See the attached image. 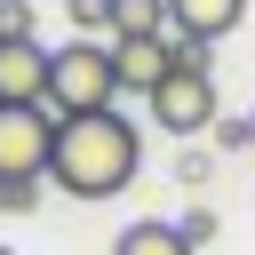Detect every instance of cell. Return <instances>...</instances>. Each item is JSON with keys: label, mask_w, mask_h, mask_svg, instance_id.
<instances>
[{"label": "cell", "mask_w": 255, "mask_h": 255, "mask_svg": "<svg viewBox=\"0 0 255 255\" xmlns=\"http://www.w3.org/2000/svg\"><path fill=\"white\" fill-rule=\"evenodd\" d=\"M247 151H255V112H247Z\"/></svg>", "instance_id": "obj_15"}, {"label": "cell", "mask_w": 255, "mask_h": 255, "mask_svg": "<svg viewBox=\"0 0 255 255\" xmlns=\"http://www.w3.org/2000/svg\"><path fill=\"white\" fill-rule=\"evenodd\" d=\"M247 24V0H167V32H183V40H223V32H239Z\"/></svg>", "instance_id": "obj_7"}, {"label": "cell", "mask_w": 255, "mask_h": 255, "mask_svg": "<svg viewBox=\"0 0 255 255\" xmlns=\"http://www.w3.org/2000/svg\"><path fill=\"white\" fill-rule=\"evenodd\" d=\"M64 8H72L80 40H112V0H64Z\"/></svg>", "instance_id": "obj_10"}, {"label": "cell", "mask_w": 255, "mask_h": 255, "mask_svg": "<svg viewBox=\"0 0 255 255\" xmlns=\"http://www.w3.org/2000/svg\"><path fill=\"white\" fill-rule=\"evenodd\" d=\"M32 199H40V183H0V215H32Z\"/></svg>", "instance_id": "obj_12"}, {"label": "cell", "mask_w": 255, "mask_h": 255, "mask_svg": "<svg viewBox=\"0 0 255 255\" xmlns=\"http://www.w3.org/2000/svg\"><path fill=\"white\" fill-rule=\"evenodd\" d=\"M120 104V72H112V40H64L48 64V112L80 120V112H112Z\"/></svg>", "instance_id": "obj_2"}, {"label": "cell", "mask_w": 255, "mask_h": 255, "mask_svg": "<svg viewBox=\"0 0 255 255\" xmlns=\"http://www.w3.org/2000/svg\"><path fill=\"white\" fill-rule=\"evenodd\" d=\"M135 175H143V128L120 104L112 112L56 120V159H48V183L56 191H72V199H120Z\"/></svg>", "instance_id": "obj_1"}, {"label": "cell", "mask_w": 255, "mask_h": 255, "mask_svg": "<svg viewBox=\"0 0 255 255\" xmlns=\"http://www.w3.org/2000/svg\"><path fill=\"white\" fill-rule=\"evenodd\" d=\"M167 32V0H112V40H159Z\"/></svg>", "instance_id": "obj_9"}, {"label": "cell", "mask_w": 255, "mask_h": 255, "mask_svg": "<svg viewBox=\"0 0 255 255\" xmlns=\"http://www.w3.org/2000/svg\"><path fill=\"white\" fill-rule=\"evenodd\" d=\"M48 64H56V48L0 40V104H48Z\"/></svg>", "instance_id": "obj_5"}, {"label": "cell", "mask_w": 255, "mask_h": 255, "mask_svg": "<svg viewBox=\"0 0 255 255\" xmlns=\"http://www.w3.org/2000/svg\"><path fill=\"white\" fill-rule=\"evenodd\" d=\"M207 135H215V143H223V151H247V112H239V120H215V128H207Z\"/></svg>", "instance_id": "obj_13"}, {"label": "cell", "mask_w": 255, "mask_h": 255, "mask_svg": "<svg viewBox=\"0 0 255 255\" xmlns=\"http://www.w3.org/2000/svg\"><path fill=\"white\" fill-rule=\"evenodd\" d=\"M48 159H56V112L0 104V183H48Z\"/></svg>", "instance_id": "obj_3"}, {"label": "cell", "mask_w": 255, "mask_h": 255, "mask_svg": "<svg viewBox=\"0 0 255 255\" xmlns=\"http://www.w3.org/2000/svg\"><path fill=\"white\" fill-rule=\"evenodd\" d=\"M112 72H120V96H151V88L175 72L167 32H159V40H112Z\"/></svg>", "instance_id": "obj_6"}, {"label": "cell", "mask_w": 255, "mask_h": 255, "mask_svg": "<svg viewBox=\"0 0 255 255\" xmlns=\"http://www.w3.org/2000/svg\"><path fill=\"white\" fill-rule=\"evenodd\" d=\"M112 255H199L175 223H159V215H143V223H128L120 239H112Z\"/></svg>", "instance_id": "obj_8"}, {"label": "cell", "mask_w": 255, "mask_h": 255, "mask_svg": "<svg viewBox=\"0 0 255 255\" xmlns=\"http://www.w3.org/2000/svg\"><path fill=\"white\" fill-rule=\"evenodd\" d=\"M0 40H40V16H32V0H0Z\"/></svg>", "instance_id": "obj_11"}, {"label": "cell", "mask_w": 255, "mask_h": 255, "mask_svg": "<svg viewBox=\"0 0 255 255\" xmlns=\"http://www.w3.org/2000/svg\"><path fill=\"white\" fill-rule=\"evenodd\" d=\"M175 231H183V239H191V247H207V239H215V215H207V207H191V215H183V223H175Z\"/></svg>", "instance_id": "obj_14"}, {"label": "cell", "mask_w": 255, "mask_h": 255, "mask_svg": "<svg viewBox=\"0 0 255 255\" xmlns=\"http://www.w3.org/2000/svg\"><path fill=\"white\" fill-rule=\"evenodd\" d=\"M143 104H151V128H159V135H207V128L223 120V104H215V72H191V64H175Z\"/></svg>", "instance_id": "obj_4"}, {"label": "cell", "mask_w": 255, "mask_h": 255, "mask_svg": "<svg viewBox=\"0 0 255 255\" xmlns=\"http://www.w3.org/2000/svg\"><path fill=\"white\" fill-rule=\"evenodd\" d=\"M0 255H16V247H8V239H0Z\"/></svg>", "instance_id": "obj_16"}]
</instances>
